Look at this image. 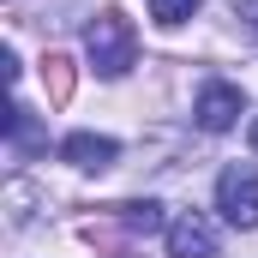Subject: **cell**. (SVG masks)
<instances>
[{"instance_id": "cell-1", "label": "cell", "mask_w": 258, "mask_h": 258, "mask_svg": "<svg viewBox=\"0 0 258 258\" xmlns=\"http://www.w3.org/2000/svg\"><path fill=\"white\" fill-rule=\"evenodd\" d=\"M84 54H90V66H96L102 78H126L132 72V60H138V30H132V18L120 12V6H108V12L90 18Z\"/></svg>"}, {"instance_id": "cell-2", "label": "cell", "mask_w": 258, "mask_h": 258, "mask_svg": "<svg viewBox=\"0 0 258 258\" xmlns=\"http://www.w3.org/2000/svg\"><path fill=\"white\" fill-rule=\"evenodd\" d=\"M216 210H222L234 228H258V168L252 162L222 168V180H216Z\"/></svg>"}, {"instance_id": "cell-3", "label": "cell", "mask_w": 258, "mask_h": 258, "mask_svg": "<svg viewBox=\"0 0 258 258\" xmlns=\"http://www.w3.org/2000/svg\"><path fill=\"white\" fill-rule=\"evenodd\" d=\"M168 258H216V222L198 210L174 216L168 222Z\"/></svg>"}, {"instance_id": "cell-4", "label": "cell", "mask_w": 258, "mask_h": 258, "mask_svg": "<svg viewBox=\"0 0 258 258\" xmlns=\"http://www.w3.org/2000/svg\"><path fill=\"white\" fill-rule=\"evenodd\" d=\"M192 114H198V126H204V132H228L240 114H246V96H240V84H204Z\"/></svg>"}, {"instance_id": "cell-5", "label": "cell", "mask_w": 258, "mask_h": 258, "mask_svg": "<svg viewBox=\"0 0 258 258\" xmlns=\"http://www.w3.org/2000/svg\"><path fill=\"white\" fill-rule=\"evenodd\" d=\"M114 156H120V144L102 138V132H72V138H60V162H72V168H108Z\"/></svg>"}, {"instance_id": "cell-6", "label": "cell", "mask_w": 258, "mask_h": 258, "mask_svg": "<svg viewBox=\"0 0 258 258\" xmlns=\"http://www.w3.org/2000/svg\"><path fill=\"white\" fill-rule=\"evenodd\" d=\"M198 12V0H150V18L162 24V30H174V24H186Z\"/></svg>"}, {"instance_id": "cell-7", "label": "cell", "mask_w": 258, "mask_h": 258, "mask_svg": "<svg viewBox=\"0 0 258 258\" xmlns=\"http://www.w3.org/2000/svg\"><path fill=\"white\" fill-rule=\"evenodd\" d=\"M234 12H240V18H252V30H258V0H234Z\"/></svg>"}, {"instance_id": "cell-8", "label": "cell", "mask_w": 258, "mask_h": 258, "mask_svg": "<svg viewBox=\"0 0 258 258\" xmlns=\"http://www.w3.org/2000/svg\"><path fill=\"white\" fill-rule=\"evenodd\" d=\"M252 150H258V120H252Z\"/></svg>"}]
</instances>
